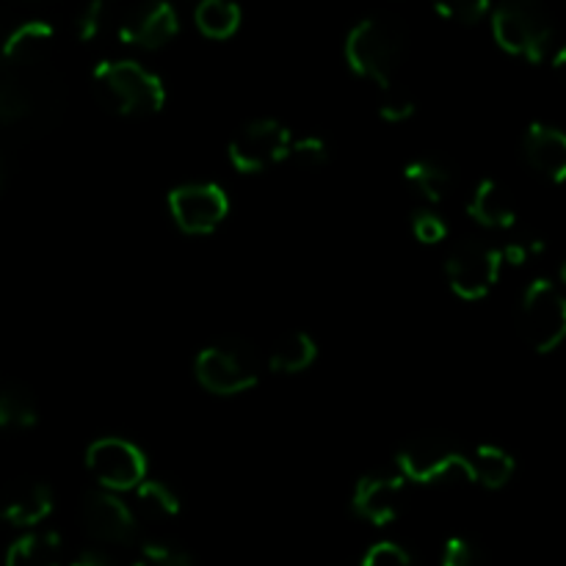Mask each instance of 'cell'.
<instances>
[{"label": "cell", "instance_id": "2", "mask_svg": "<svg viewBox=\"0 0 566 566\" xmlns=\"http://www.w3.org/2000/svg\"><path fill=\"white\" fill-rule=\"evenodd\" d=\"M94 92L99 103L119 116L158 114L166 103V88L155 72L138 61H103L94 70Z\"/></svg>", "mask_w": 566, "mask_h": 566}, {"label": "cell", "instance_id": "1", "mask_svg": "<svg viewBox=\"0 0 566 566\" xmlns=\"http://www.w3.org/2000/svg\"><path fill=\"white\" fill-rule=\"evenodd\" d=\"M407 55V36L401 28L381 17L357 22L346 36V61L359 77H368L376 86H396V72Z\"/></svg>", "mask_w": 566, "mask_h": 566}, {"label": "cell", "instance_id": "15", "mask_svg": "<svg viewBox=\"0 0 566 566\" xmlns=\"http://www.w3.org/2000/svg\"><path fill=\"white\" fill-rule=\"evenodd\" d=\"M53 50V25L42 20L22 22L0 42V59L14 70H42Z\"/></svg>", "mask_w": 566, "mask_h": 566}, {"label": "cell", "instance_id": "7", "mask_svg": "<svg viewBox=\"0 0 566 566\" xmlns=\"http://www.w3.org/2000/svg\"><path fill=\"white\" fill-rule=\"evenodd\" d=\"M398 473L415 484H434L451 473L468 475V453L442 434H420L398 451Z\"/></svg>", "mask_w": 566, "mask_h": 566}, {"label": "cell", "instance_id": "32", "mask_svg": "<svg viewBox=\"0 0 566 566\" xmlns=\"http://www.w3.org/2000/svg\"><path fill=\"white\" fill-rule=\"evenodd\" d=\"M412 230L415 238H418L420 243H429V247L448 238V224L442 221V216L434 213V210H420L412 221Z\"/></svg>", "mask_w": 566, "mask_h": 566}, {"label": "cell", "instance_id": "28", "mask_svg": "<svg viewBox=\"0 0 566 566\" xmlns=\"http://www.w3.org/2000/svg\"><path fill=\"white\" fill-rule=\"evenodd\" d=\"M434 6L442 17L464 25H473L490 11V0H434Z\"/></svg>", "mask_w": 566, "mask_h": 566}, {"label": "cell", "instance_id": "20", "mask_svg": "<svg viewBox=\"0 0 566 566\" xmlns=\"http://www.w3.org/2000/svg\"><path fill=\"white\" fill-rule=\"evenodd\" d=\"M514 457L497 446H479L468 453V479L486 490H501L512 481Z\"/></svg>", "mask_w": 566, "mask_h": 566}, {"label": "cell", "instance_id": "31", "mask_svg": "<svg viewBox=\"0 0 566 566\" xmlns=\"http://www.w3.org/2000/svg\"><path fill=\"white\" fill-rule=\"evenodd\" d=\"M363 566H418V562L396 542H379L370 547Z\"/></svg>", "mask_w": 566, "mask_h": 566}, {"label": "cell", "instance_id": "25", "mask_svg": "<svg viewBox=\"0 0 566 566\" xmlns=\"http://www.w3.org/2000/svg\"><path fill=\"white\" fill-rule=\"evenodd\" d=\"M136 506L144 520L153 523H164V520H175L180 514V497L164 481H149L144 479L136 486Z\"/></svg>", "mask_w": 566, "mask_h": 566}, {"label": "cell", "instance_id": "22", "mask_svg": "<svg viewBox=\"0 0 566 566\" xmlns=\"http://www.w3.org/2000/svg\"><path fill=\"white\" fill-rule=\"evenodd\" d=\"M318 357V346L307 332H291V335L280 337L276 346L271 348L269 368L274 374H302Z\"/></svg>", "mask_w": 566, "mask_h": 566}, {"label": "cell", "instance_id": "13", "mask_svg": "<svg viewBox=\"0 0 566 566\" xmlns=\"http://www.w3.org/2000/svg\"><path fill=\"white\" fill-rule=\"evenodd\" d=\"M177 31H180V20H177V11L171 9L169 0H149V3L136 6L125 17L119 39L130 48L160 50L177 36Z\"/></svg>", "mask_w": 566, "mask_h": 566}, {"label": "cell", "instance_id": "5", "mask_svg": "<svg viewBox=\"0 0 566 566\" xmlns=\"http://www.w3.org/2000/svg\"><path fill=\"white\" fill-rule=\"evenodd\" d=\"M199 385L213 396H238L258 385L260 359L247 340L227 337L202 348L193 363Z\"/></svg>", "mask_w": 566, "mask_h": 566}, {"label": "cell", "instance_id": "14", "mask_svg": "<svg viewBox=\"0 0 566 566\" xmlns=\"http://www.w3.org/2000/svg\"><path fill=\"white\" fill-rule=\"evenodd\" d=\"M403 475L370 473L359 479L354 490V512L374 525H390L398 517L403 503Z\"/></svg>", "mask_w": 566, "mask_h": 566}, {"label": "cell", "instance_id": "4", "mask_svg": "<svg viewBox=\"0 0 566 566\" xmlns=\"http://www.w3.org/2000/svg\"><path fill=\"white\" fill-rule=\"evenodd\" d=\"M492 33L506 53L534 64H542L556 42L553 17L539 0H503L492 11Z\"/></svg>", "mask_w": 566, "mask_h": 566}, {"label": "cell", "instance_id": "11", "mask_svg": "<svg viewBox=\"0 0 566 566\" xmlns=\"http://www.w3.org/2000/svg\"><path fill=\"white\" fill-rule=\"evenodd\" d=\"M86 464L105 492L136 490L147 479V457L142 448L119 437L94 442L86 451Z\"/></svg>", "mask_w": 566, "mask_h": 566}, {"label": "cell", "instance_id": "8", "mask_svg": "<svg viewBox=\"0 0 566 566\" xmlns=\"http://www.w3.org/2000/svg\"><path fill=\"white\" fill-rule=\"evenodd\" d=\"M501 249L490 247L484 241H468L459 243L457 249L448 258V282H451V291L457 296L475 302V298H484L486 293L495 287L497 276H501Z\"/></svg>", "mask_w": 566, "mask_h": 566}, {"label": "cell", "instance_id": "30", "mask_svg": "<svg viewBox=\"0 0 566 566\" xmlns=\"http://www.w3.org/2000/svg\"><path fill=\"white\" fill-rule=\"evenodd\" d=\"M379 114L385 116L387 122H403L415 114V99L409 97L407 92H401L398 86L385 88L381 92V103H379Z\"/></svg>", "mask_w": 566, "mask_h": 566}, {"label": "cell", "instance_id": "9", "mask_svg": "<svg viewBox=\"0 0 566 566\" xmlns=\"http://www.w3.org/2000/svg\"><path fill=\"white\" fill-rule=\"evenodd\" d=\"M86 534L108 551H130L138 542V520L114 492H88L81 503Z\"/></svg>", "mask_w": 566, "mask_h": 566}, {"label": "cell", "instance_id": "12", "mask_svg": "<svg viewBox=\"0 0 566 566\" xmlns=\"http://www.w3.org/2000/svg\"><path fill=\"white\" fill-rule=\"evenodd\" d=\"M169 210L175 224L186 235H210L227 219L230 202H227V193L213 182H188L169 193Z\"/></svg>", "mask_w": 566, "mask_h": 566}, {"label": "cell", "instance_id": "29", "mask_svg": "<svg viewBox=\"0 0 566 566\" xmlns=\"http://www.w3.org/2000/svg\"><path fill=\"white\" fill-rule=\"evenodd\" d=\"M440 566H486L484 553L473 545V542L462 539V536H453L442 547V562Z\"/></svg>", "mask_w": 566, "mask_h": 566}, {"label": "cell", "instance_id": "17", "mask_svg": "<svg viewBox=\"0 0 566 566\" xmlns=\"http://www.w3.org/2000/svg\"><path fill=\"white\" fill-rule=\"evenodd\" d=\"M50 512H53V492L36 481L14 486L0 506V517L17 528H33V525L44 523Z\"/></svg>", "mask_w": 566, "mask_h": 566}, {"label": "cell", "instance_id": "18", "mask_svg": "<svg viewBox=\"0 0 566 566\" xmlns=\"http://www.w3.org/2000/svg\"><path fill=\"white\" fill-rule=\"evenodd\" d=\"M468 213L481 227H490V230H509L517 221V208H514L512 193L497 180H490V177L479 182L468 205Z\"/></svg>", "mask_w": 566, "mask_h": 566}, {"label": "cell", "instance_id": "21", "mask_svg": "<svg viewBox=\"0 0 566 566\" xmlns=\"http://www.w3.org/2000/svg\"><path fill=\"white\" fill-rule=\"evenodd\" d=\"M407 182L426 199V202H442L453 188V171L440 158H418L407 166Z\"/></svg>", "mask_w": 566, "mask_h": 566}, {"label": "cell", "instance_id": "19", "mask_svg": "<svg viewBox=\"0 0 566 566\" xmlns=\"http://www.w3.org/2000/svg\"><path fill=\"white\" fill-rule=\"evenodd\" d=\"M64 545L53 531H33L17 539L6 553V566H61Z\"/></svg>", "mask_w": 566, "mask_h": 566}, {"label": "cell", "instance_id": "33", "mask_svg": "<svg viewBox=\"0 0 566 566\" xmlns=\"http://www.w3.org/2000/svg\"><path fill=\"white\" fill-rule=\"evenodd\" d=\"M103 25L105 0H92V3L81 11V17H77V36H81L83 42H92V39H97L99 33H103Z\"/></svg>", "mask_w": 566, "mask_h": 566}, {"label": "cell", "instance_id": "16", "mask_svg": "<svg viewBox=\"0 0 566 566\" xmlns=\"http://www.w3.org/2000/svg\"><path fill=\"white\" fill-rule=\"evenodd\" d=\"M523 155L528 160L531 169H536L539 175L551 177V180L562 182L566 175V136L558 127L534 125L525 130L523 136Z\"/></svg>", "mask_w": 566, "mask_h": 566}, {"label": "cell", "instance_id": "23", "mask_svg": "<svg viewBox=\"0 0 566 566\" xmlns=\"http://www.w3.org/2000/svg\"><path fill=\"white\" fill-rule=\"evenodd\" d=\"M39 420L36 398L20 381H0V429H28Z\"/></svg>", "mask_w": 566, "mask_h": 566}, {"label": "cell", "instance_id": "10", "mask_svg": "<svg viewBox=\"0 0 566 566\" xmlns=\"http://www.w3.org/2000/svg\"><path fill=\"white\" fill-rule=\"evenodd\" d=\"M291 130L276 119H254L243 125L230 142V164L243 175H258L287 158Z\"/></svg>", "mask_w": 566, "mask_h": 566}, {"label": "cell", "instance_id": "26", "mask_svg": "<svg viewBox=\"0 0 566 566\" xmlns=\"http://www.w3.org/2000/svg\"><path fill=\"white\" fill-rule=\"evenodd\" d=\"M142 566H197V562L175 542L149 539L142 545Z\"/></svg>", "mask_w": 566, "mask_h": 566}, {"label": "cell", "instance_id": "27", "mask_svg": "<svg viewBox=\"0 0 566 566\" xmlns=\"http://www.w3.org/2000/svg\"><path fill=\"white\" fill-rule=\"evenodd\" d=\"M287 158H291L293 164L304 166V169H318V166H324L326 160H329V147H326L324 138L304 136L291 142Z\"/></svg>", "mask_w": 566, "mask_h": 566}, {"label": "cell", "instance_id": "3", "mask_svg": "<svg viewBox=\"0 0 566 566\" xmlns=\"http://www.w3.org/2000/svg\"><path fill=\"white\" fill-rule=\"evenodd\" d=\"M59 108L53 77L39 75V70H0V127H50Z\"/></svg>", "mask_w": 566, "mask_h": 566}, {"label": "cell", "instance_id": "34", "mask_svg": "<svg viewBox=\"0 0 566 566\" xmlns=\"http://www.w3.org/2000/svg\"><path fill=\"white\" fill-rule=\"evenodd\" d=\"M72 566H114V564L105 562V558H99V556H83V558H77Z\"/></svg>", "mask_w": 566, "mask_h": 566}, {"label": "cell", "instance_id": "24", "mask_svg": "<svg viewBox=\"0 0 566 566\" xmlns=\"http://www.w3.org/2000/svg\"><path fill=\"white\" fill-rule=\"evenodd\" d=\"M193 22L208 39H230L241 28V9L232 0H199Z\"/></svg>", "mask_w": 566, "mask_h": 566}, {"label": "cell", "instance_id": "6", "mask_svg": "<svg viewBox=\"0 0 566 566\" xmlns=\"http://www.w3.org/2000/svg\"><path fill=\"white\" fill-rule=\"evenodd\" d=\"M520 329L528 346L539 354H551L562 346L566 335V302L556 282H531L520 302Z\"/></svg>", "mask_w": 566, "mask_h": 566}]
</instances>
